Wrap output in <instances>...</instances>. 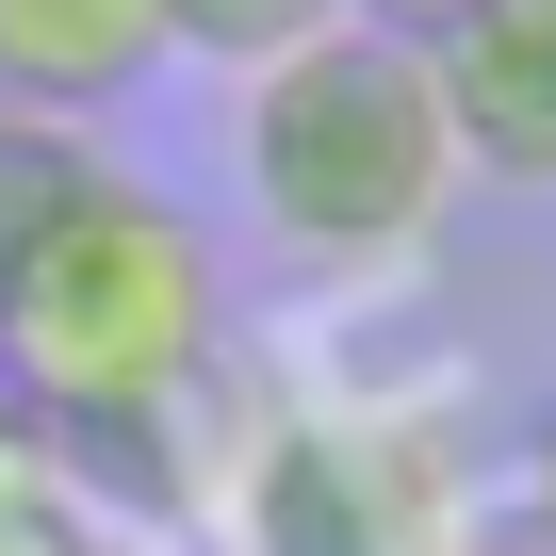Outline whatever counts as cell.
I'll return each instance as SVG.
<instances>
[{"label":"cell","mask_w":556,"mask_h":556,"mask_svg":"<svg viewBox=\"0 0 556 556\" xmlns=\"http://www.w3.org/2000/svg\"><path fill=\"white\" fill-rule=\"evenodd\" d=\"M229 164H245V213H262L278 262H312V278L409 262L458 213V131H442L426 34L328 17V34H295L278 66H245L229 83Z\"/></svg>","instance_id":"6da1fadb"},{"label":"cell","mask_w":556,"mask_h":556,"mask_svg":"<svg viewBox=\"0 0 556 556\" xmlns=\"http://www.w3.org/2000/svg\"><path fill=\"white\" fill-rule=\"evenodd\" d=\"M197 377H213V245L180 197L99 164V197L0 278V393L50 442H148L180 426Z\"/></svg>","instance_id":"7a4b0ae2"},{"label":"cell","mask_w":556,"mask_h":556,"mask_svg":"<svg viewBox=\"0 0 556 556\" xmlns=\"http://www.w3.org/2000/svg\"><path fill=\"white\" fill-rule=\"evenodd\" d=\"M426 83H442L458 180L556 197V0H458L426 34Z\"/></svg>","instance_id":"3957f363"},{"label":"cell","mask_w":556,"mask_h":556,"mask_svg":"<svg viewBox=\"0 0 556 556\" xmlns=\"http://www.w3.org/2000/svg\"><path fill=\"white\" fill-rule=\"evenodd\" d=\"M180 66L164 0H0V115H66L99 131L115 99H148Z\"/></svg>","instance_id":"277c9868"},{"label":"cell","mask_w":556,"mask_h":556,"mask_svg":"<svg viewBox=\"0 0 556 556\" xmlns=\"http://www.w3.org/2000/svg\"><path fill=\"white\" fill-rule=\"evenodd\" d=\"M83 197H99V131H66V115H0V278H17Z\"/></svg>","instance_id":"5b68a950"},{"label":"cell","mask_w":556,"mask_h":556,"mask_svg":"<svg viewBox=\"0 0 556 556\" xmlns=\"http://www.w3.org/2000/svg\"><path fill=\"white\" fill-rule=\"evenodd\" d=\"M328 17H344V0H164V34H180V50H213L229 83H245V66H278L295 34H328Z\"/></svg>","instance_id":"8992f818"},{"label":"cell","mask_w":556,"mask_h":556,"mask_svg":"<svg viewBox=\"0 0 556 556\" xmlns=\"http://www.w3.org/2000/svg\"><path fill=\"white\" fill-rule=\"evenodd\" d=\"M523 523H540V540H556V409H540V426H523Z\"/></svg>","instance_id":"52a82bcc"},{"label":"cell","mask_w":556,"mask_h":556,"mask_svg":"<svg viewBox=\"0 0 556 556\" xmlns=\"http://www.w3.org/2000/svg\"><path fill=\"white\" fill-rule=\"evenodd\" d=\"M426 556H556V540H540V523H442Z\"/></svg>","instance_id":"ba28073f"},{"label":"cell","mask_w":556,"mask_h":556,"mask_svg":"<svg viewBox=\"0 0 556 556\" xmlns=\"http://www.w3.org/2000/svg\"><path fill=\"white\" fill-rule=\"evenodd\" d=\"M344 17H377V34H442L458 0H344Z\"/></svg>","instance_id":"9c48e42d"},{"label":"cell","mask_w":556,"mask_h":556,"mask_svg":"<svg viewBox=\"0 0 556 556\" xmlns=\"http://www.w3.org/2000/svg\"><path fill=\"white\" fill-rule=\"evenodd\" d=\"M17 442H34V426H17V393H0V491H17Z\"/></svg>","instance_id":"30bf717a"}]
</instances>
